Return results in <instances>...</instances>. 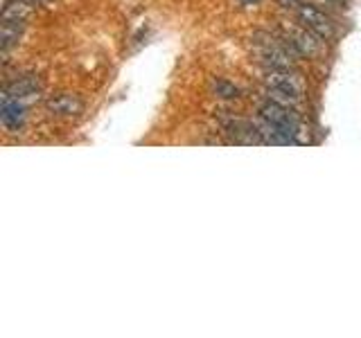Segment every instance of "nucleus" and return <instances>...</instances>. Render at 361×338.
Returning <instances> with one entry per match:
<instances>
[{"label":"nucleus","mask_w":361,"mask_h":338,"mask_svg":"<svg viewBox=\"0 0 361 338\" xmlns=\"http://www.w3.org/2000/svg\"><path fill=\"white\" fill-rule=\"evenodd\" d=\"M298 23L302 27L312 30L314 34H319L321 39H332L334 37V23L327 18L321 9H316L312 5H300L296 9Z\"/></svg>","instance_id":"f03ea898"},{"label":"nucleus","mask_w":361,"mask_h":338,"mask_svg":"<svg viewBox=\"0 0 361 338\" xmlns=\"http://www.w3.org/2000/svg\"><path fill=\"white\" fill-rule=\"evenodd\" d=\"M242 5H251V3H259V0H240Z\"/></svg>","instance_id":"1a4fd4ad"},{"label":"nucleus","mask_w":361,"mask_h":338,"mask_svg":"<svg viewBox=\"0 0 361 338\" xmlns=\"http://www.w3.org/2000/svg\"><path fill=\"white\" fill-rule=\"evenodd\" d=\"M289 39L296 43V48L300 50L302 56H316V54H321L323 41H325V39L319 37V34H314L307 27H300V30L289 32Z\"/></svg>","instance_id":"39448f33"},{"label":"nucleus","mask_w":361,"mask_h":338,"mask_svg":"<svg viewBox=\"0 0 361 338\" xmlns=\"http://www.w3.org/2000/svg\"><path fill=\"white\" fill-rule=\"evenodd\" d=\"M45 111L52 113V115H61V118H71L77 113L84 111V101L73 93H59L45 99Z\"/></svg>","instance_id":"20e7f679"},{"label":"nucleus","mask_w":361,"mask_h":338,"mask_svg":"<svg viewBox=\"0 0 361 338\" xmlns=\"http://www.w3.org/2000/svg\"><path fill=\"white\" fill-rule=\"evenodd\" d=\"M210 88H212V93L217 95L219 99H240L242 97V90L237 88L235 84L226 82V79H212Z\"/></svg>","instance_id":"0eeeda50"},{"label":"nucleus","mask_w":361,"mask_h":338,"mask_svg":"<svg viewBox=\"0 0 361 338\" xmlns=\"http://www.w3.org/2000/svg\"><path fill=\"white\" fill-rule=\"evenodd\" d=\"M259 118L267 120L269 124H274L276 129H280L282 133H287L289 138L296 142V133H298V115L293 113L291 106L280 104V101L267 99L264 104H259L257 108Z\"/></svg>","instance_id":"f257e3e1"},{"label":"nucleus","mask_w":361,"mask_h":338,"mask_svg":"<svg viewBox=\"0 0 361 338\" xmlns=\"http://www.w3.org/2000/svg\"><path fill=\"white\" fill-rule=\"evenodd\" d=\"M34 11V5L27 0H9L3 7V20H27Z\"/></svg>","instance_id":"423d86ee"},{"label":"nucleus","mask_w":361,"mask_h":338,"mask_svg":"<svg viewBox=\"0 0 361 338\" xmlns=\"http://www.w3.org/2000/svg\"><path fill=\"white\" fill-rule=\"evenodd\" d=\"M41 79L37 75H23L7 79L3 84V99H32L34 95H39Z\"/></svg>","instance_id":"7ed1b4c3"},{"label":"nucleus","mask_w":361,"mask_h":338,"mask_svg":"<svg viewBox=\"0 0 361 338\" xmlns=\"http://www.w3.org/2000/svg\"><path fill=\"white\" fill-rule=\"evenodd\" d=\"M30 5H48V3H52V0H27Z\"/></svg>","instance_id":"6e6552de"}]
</instances>
